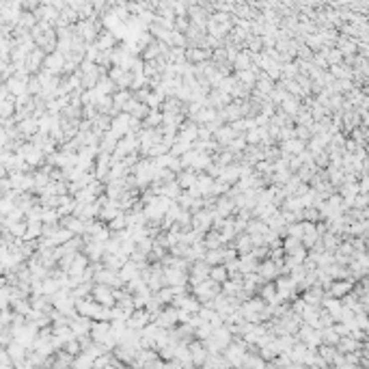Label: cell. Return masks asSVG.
<instances>
[{"label": "cell", "mask_w": 369, "mask_h": 369, "mask_svg": "<svg viewBox=\"0 0 369 369\" xmlns=\"http://www.w3.org/2000/svg\"><path fill=\"white\" fill-rule=\"evenodd\" d=\"M274 294H276V289H274V283H265L263 287H261V296L265 298V300H274Z\"/></svg>", "instance_id": "2e32d148"}, {"label": "cell", "mask_w": 369, "mask_h": 369, "mask_svg": "<svg viewBox=\"0 0 369 369\" xmlns=\"http://www.w3.org/2000/svg\"><path fill=\"white\" fill-rule=\"evenodd\" d=\"M203 261L210 265V268H214V265H223L225 259H223V248H216V250H205V257Z\"/></svg>", "instance_id": "4fadbf2b"}, {"label": "cell", "mask_w": 369, "mask_h": 369, "mask_svg": "<svg viewBox=\"0 0 369 369\" xmlns=\"http://www.w3.org/2000/svg\"><path fill=\"white\" fill-rule=\"evenodd\" d=\"M106 229L110 231V233H119V231H125V214L123 212H119L117 216L110 220V223L106 225Z\"/></svg>", "instance_id": "5bb4252c"}, {"label": "cell", "mask_w": 369, "mask_h": 369, "mask_svg": "<svg viewBox=\"0 0 369 369\" xmlns=\"http://www.w3.org/2000/svg\"><path fill=\"white\" fill-rule=\"evenodd\" d=\"M188 276H190L192 285L203 283V281H207V276H210V265H207L205 261H194V265L188 270Z\"/></svg>", "instance_id": "6da1fadb"}, {"label": "cell", "mask_w": 369, "mask_h": 369, "mask_svg": "<svg viewBox=\"0 0 369 369\" xmlns=\"http://www.w3.org/2000/svg\"><path fill=\"white\" fill-rule=\"evenodd\" d=\"M231 67L236 71H248L252 67V65H250V54L246 50H240L238 56H236V61L231 63Z\"/></svg>", "instance_id": "30bf717a"}, {"label": "cell", "mask_w": 369, "mask_h": 369, "mask_svg": "<svg viewBox=\"0 0 369 369\" xmlns=\"http://www.w3.org/2000/svg\"><path fill=\"white\" fill-rule=\"evenodd\" d=\"M324 298V289L313 285L311 289H304V304H311V307H317V302H320Z\"/></svg>", "instance_id": "7c38bea8"}, {"label": "cell", "mask_w": 369, "mask_h": 369, "mask_svg": "<svg viewBox=\"0 0 369 369\" xmlns=\"http://www.w3.org/2000/svg\"><path fill=\"white\" fill-rule=\"evenodd\" d=\"M95 45L100 48V52H106V50H115V45H117V37H115V32H110V30H100V35H97L95 39Z\"/></svg>", "instance_id": "3957f363"}, {"label": "cell", "mask_w": 369, "mask_h": 369, "mask_svg": "<svg viewBox=\"0 0 369 369\" xmlns=\"http://www.w3.org/2000/svg\"><path fill=\"white\" fill-rule=\"evenodd\" d=\"M93 298L97 302L106 304V307H110V304L115 302V296H113V289L106 287V285H95L93 287Z\"/></svg>", "instance_id": "52a82bcc"}, {"label": "cell", "mask_w": 369, "mask_h": 369, "mask_svg": "<svg viewBox=\"0 0 369 369\" xmlns=\"http://www.w3.org/2000/svg\"><path fill=\"white\" fill-rule=\"evenodd\" d=\"M201 244H203V248L205 250H216V248H223V238H220V233L218 231H207L205 233V238H203V242H201Z\"/></svg>", "instance_id": "9c48e42d"}, {"label": "cell", "mask_w": 369, "mask_h": 369, "mask_svg": "<svg viewBox=\"0 0 369 369\" xmlns=\"http://www.w3.org/2000/svg\"><path fill=\"white\" fill-rule=\"evenodd\" d=\"M11 110H13V106L9 102H0V115H11Z\"/></svg>", "instance_id": "e0dca14e"}, {"label": "cell", "mask_w": 369, "mask_h": 369, "mask_svg": "<svg viewBox=\"0 0 369 369\" xmlns=\"http://www.w3.org/2000/svg\"><path fill=\"white\" fill-rule=\"evenodd\" d=\"M227 268L225 265H214V268H210V281H214V283H225L227 281Z\"/></svg>", "instance_id": "9a60e30c"}, {"label": "cell", "mask_w": 369, "mask_h": 369, "mask_svg": "<svg viewBox=\"0 0 369 369\" xmlns=\"http://www.w3.org/2000/svg\"><path fill=\"white\" fill-rule=\"evenodd\" d=\"M214 136H216V145L218 147H225V145H229V142L233 140V138H238V134L233 132L231 129V125H223V127H218L216 132H214Z\"/></svg>", "instance_id": "ba28073f"}, {"label": "cell", "mask_w": 369, "mask_h": 369, "mask_svg": "<svg viewBox=\"0 0 369 369\" xmlns=\"http://www.w3.org/2000/svg\"><path fill=\"white\" fill-rule=\"evenodd\" d=\"M255 274L261 278V281H272V278H276L278 276V270H276V265H274V261H270V259H265V261H261L257 265V272Z\"/></svg>", "instance_id": "7a4b0ae2"}, {"label": "cell", "mask_w": 369, "mask_h": 369, "mask_svg": "<svg viewBox=\"0 0 369 369\" xmlns=\"http://www.w3.org/2000/svg\"><path fill=\"white\" fill-rule=\"evenodd\" d=\"M197 171H190V168H186V171H181L177 177H175V184H177L181 190H190V188L197 184Z\"/></svg>", "instance_id": "5b68a950"}, {"label": "cell", "mask_w": 369, "mask_h": 369, "mask_svg": "<svg viewBox=\"0 0 369 369\" xmlns=\"http://www.w3.org/2000/svg\"><path fill=\"white\" fill-rule=\"evenodd\" d=\"M257 265H259V261L252 255H240L238 257V270H240V274H242V276L257 272Z\"/></svg>", "instance_id": "277c9868"}, {"label": "cell", "mask_w": 369, "mask_h": 369, "mask_svg": "<svg viewBox=\"0 0 369 369\" xmlns=\"http://www.w3.org/2000/svg\"><path fill=\"white\" fill-rule=\"evenodd\" d=\"M65 65V56L58 54V52H54V54H50L48 58H45V67H48V74H56V71H61Z\"/></svg>", "instance_id": "8fae6325"}, {"label": "cell", "mask_w": 369, "mask_h": 369, "mask_svg": "<svg viewBox=\"0 0 369 369\" xmlns=\"http://www.w3.org/2000/svg\"><path fill=\"white\" fill-rule=\"evenodd\" d=\"M352 281H333L328 287V298H341L346 296L348 291H352Z\"/></svg>", "instance_id": "8992f818"}]
</instances>
